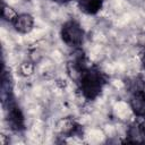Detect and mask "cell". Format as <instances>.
<instances>
[{"label":"cell","instance_id":"cell-1","mask_svg":"<svg viewBox=\"0 0 145 145\" xmlns=\"http://www.w3.org/2000/svg\"><path fill=\"white\" fill-rule=\"evenodd\" d=\"M78 80L83 96L86 100H91V101L100 95L105 84V79L102 72L95 68H89V67L82 72Z\"/></svg>","mask_w":145,"mask_h":145},{"label":"cell","instance_id":"cell-2","mask_svg":"<svg viewBox=\"0 0 145 145\" xmlns=\"http://www.w3.org/2000/svg\"><path fill=\"white\" fill-rule=\"evenodd\" d=\"M61 39L67 45L77 48L83 43L84 31L76 20H69L61 28Z\"/></svg>","mask_w":145,"mask_h":145},{"label":"cell","instance_id":"cell-3","mask_svg":"<svg viewBox=\"0 0 145 145\" xmlns=\"http://www.w3.org/2000/svg\"><path fill=\"white\" fill-rule=\"evenodd\" d=\"M3 103H7V119L10 128L15 131H20L24 129V116L17 104L12 101V97L8 99Z\"/></svg>","mask_w":145,"mask_h":145},{"label":"cell","instance_id":"cell-4","mask_svg":"<svg viewBox=\"0 0 145 145\" xmlns=\"http://www.w3.org/2000/svg\"><path fill=\"white\" fill-rule=\"evenodd\" d=\"M130 108L137 117H145V89L133 92L130 97Z\"/></svg>","mask_w":145,"mask_h":145},{"label":"cell","instance_id":"cell-5","mask_svg":"<svg viewBox=\"0 0 145 145\" xmlns=\"http://www.w3.org/2000/svg\"><path fill=\"white\" fill-rule=\"evenodd\" d=\"M11 24L14 25V27L17 32L25 34V33H28L33 28L34 19L28 14H20V15L16 16V18L12 20Z\"/></svg>","mask_w":145,"mask_h":145},{"label":"cell","instance_id":"cell-6","mask_svg":"<svg viewBox=\"0 0 145 145\" xmlns=\"http://www.w3.org/2000/svg\"><path fill=\"white\" fill-rule=\"evenodd\" d=\"M127 140L133 143L145 142V126L140 122L131 123L127 131Z\"/></svg>","mask_w":145,"mask_h":145},{"label":"cell","instance_id":"cell-7","mask_svg":"<svg viewBox=\"0 0 145 145\" xmlns=\"http://www.w3.org/2000/svg\"><path fill=\"white\" fill-rule=\"evenodd\" d=\"M79 9L87 15H95L102 8L103 0H77Z\"/></svg>","mask_w":145,"mask_h":145},{"label":"cell","instance_id":"cell-8","mask_svg":"<svg viewBox=\"0 0 145 145\" xmlns=\"http://www.w3.org/2000/svg\"><path fill=\"white\" fill-rule=\"evenodd\" d=\"M16 16H17L16 11H14L11 8H9V7H7V6H3V7H2V17H3L6 20L12 23V20L16 18Z\"/></svg>","mask_w":145,"mask_h":145},{"label":"cell","instance_id":"cell-9","mask_svg":"<svg viewBox=\"0 0 145 145\" xmlns=\"http://www.w3.org/2000/svg\"><path fill=\"white\" fill-rule=\"evenodd\" d=\"M33 65L31 63V62H25V63H23L22 65V67H20V71L23 72V75H25V76H27V75H31L32 72H33Z\"/></svg>","mask_w":145,"mask_h":145},{"label":"cell","instance_id":"cell-10","mask_svg":"<svg viewBox=\"0 0 145 145\" xmlns=\"http://www.w3.org/2000/svg\"><path fill=\"white\" fill-rule=\"evenodd\" d=\"M142 65H143V67L145 69V52L142 54Z\"/></svg>","mask_w":145,"mask_h":145},{"label":"cell","instance_id":"cell-11","mask_svg":"<svg viewBox=\"0 0 145 145\" xmlns=\"http://www.w3.org/2000/svg\"><path fill=\"white\" fill-rule=\"evenodd\" d=\"M54 2H58V3H65V2H67L68 0H53Z\"/></svg>","mask_w":145,"mask_h":145}]
</instances>
